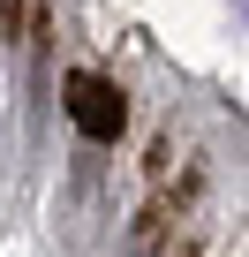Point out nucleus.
<instances>
[{"label":"nucleus","instance_id":"nucleus-1","mask_svg":"<svg viewBox=\"0 0 249 257\" xmlns=\"http://www.w3.org/2000/svg\"><path fill=\"white\" fill-rule=\"evenodd\" d=\"M68 121L83 128L91 144H113L121 121H129V106H121V91L106 76H68Z\"/></svg>","mask_w":249,"mask_h":257}]
</instances>
